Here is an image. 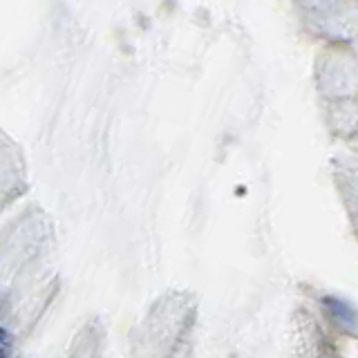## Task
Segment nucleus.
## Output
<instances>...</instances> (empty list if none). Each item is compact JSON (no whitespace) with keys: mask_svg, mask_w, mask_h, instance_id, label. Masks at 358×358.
Returning <instances> with one entry per match:
<instances>
[{"mask_svg":"<svg viewBox=\"0 0 358 358\" xmlns=\"http://www.w3.org/2000/svg\"><path fill=\"white\" fill-rule=\"evenodd\" d=\"M325 304H327V307H332V311L338 316V318H343V320H347V322H354L356 320V316H354V311L347 307V304L343 302V300H336V298H325Z\"/></svg>","mask_w":358,"mask_h":358,"instance_id":"1","label":"nucleus"}]
</instances>
